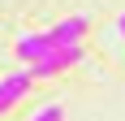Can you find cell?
<instances>
[{"mask_svg": "<svg viewBox=\"0 0 125 121\" xmlns=\"http://www.w3.org/2000/svg\"><path fill=\"white\" fill-rule=\"evenodd\" d=\"M78 60H82V43H73V48H52L43 60H35V65H30V78H56L61 69L78 65Z\"/></svg>", "mask_w": 125, "mask_h": 121, "instance_id": "cell-1", "label": "cell"}, {"mask_svg": "<svg viewBox=\"0 0 125 121\" xmlns=\"http://www.w3.org/2000/svg\"><path fill=\"white\" fill-rule=\"evenodd\" d=\"M30 69H17V73H4L0 78V112H9L13 104H22V95L30 91Z\"/></svg>", "mask_w": 125, "mask_h": 121, "instance_id": "cell-2", "label": "cell"}, {"mask_svg": "<svg viewBox=\"0 0 125 121\" xmlns=\"http://www.w3.org/2000/svg\"><path fill=\"white\" fill-rule=\"evenodd\" d=\"M86 30H91L86 17H65V22L52 26L48 35H52V43H56V48H73V43H82V35H86Z\"/></svg>", "mask_w": 125, "mask_h": 121, "instance_id": "cell-3", "label": "cell"}, {"mask_svg": "<svg viewBox=\"0 0 125 121\" xmlns=\"http://www.w3.org/2000/svg\"><path fill=\"white\" fill-rule=\"evenodd\" d=\"M52 48H56V43H52V35H48V30H43V35H22V39H17V56H22V60H30V65H35V60H43Z\"/></svg>", "mask_w": 125, "mask_h": 121, "instance_id": "cell-4", "label": "cell"}, {"mask_svg": "<svg viewBox=\"0 0 125 121\" xmlns=\"http://www.w3.org/2000/svg\"><path fill=\"white\" fill-rule=\"evenodd\" d=\"M30 121H65V108H61V104H43Z\"/></svg>", "mask_w": 125, "mask_h": 121, "instance_id": "cell-5", "label": "cell"}, {"mask_svg": "<svg viewBox=\"0 0 125 121\" xmlns=\"http://www.w3.org/2000/svg\"><path fill=\"white\" fill-rule=\"evenodd\" d=\"M116 30H121V35H125V13H121V17H116Z\"/></svg>", "mask_w": 125, "mask_h": 121, "instance_id": "cell-6", "label": "cell"}]
</instances>
